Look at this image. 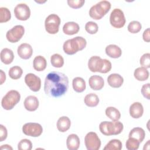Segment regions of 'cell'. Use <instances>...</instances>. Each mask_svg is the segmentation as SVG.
<instances>
[{
    "label": "cell",
    "mask_w": 150,
    "mask_h": 150,
    "mask_svg": "<svg viewBox=\"0 0 150 150\" xmlns=\"http://www.w3.org/2000/svg\"><path fill=\"white\" fill-rule=\"evenodd\" d=\"M69 88L67 76L59 71H51L45 80L44 91L50 97L57 98L63 96Z\"/></svg>",
    "instance_id": "6da1fadb"
},
{
    "label": "cell",
    "mask_w": 150,
    "mask_h": 150,
    "mask_svg": "<svg viewBox=\"0 0 150 150\" xmlns=\"http://www.w3.org/2000/svg\"><path fill=\"white\" fill-rule=\"evenodd\" d=\"M111 63L107 59H103L97 56H94L89 59L88 67L92 72L107 73L111 69Z\"/></svg>",
    "instance_id": "7a4b0ae2"
},
{
    "label": "cell",
    "mask_w": 150,
    "mask_h": 150,
    "mask_svg": "<svg viewBox=\"0 0 150 150\" xmlns=\"http://www.w3.org/2000/svg\"><path fill=\"white\" fill-rule=\"evenodd\" d=\"M87 45L86 40L81 36H76L67 40L63 44V49L65 53L72 55L79 50L84 49Z\"/></svg>",
    "instance_id": "3957f363"
},
{
    "label": "cell",
    "mask_w": 150,
    "mask_h": 150,
    "mask_svg": "<svg viewBox=\"0 0 150 150\" xmlns=\"http://www.w3.org/2000/svg\"><path fill=\"white\" fill-rule=\"evenodd\" d=\"M124 126L119 121H103L99 125L100 132L107 136L120 134L123 130Z\"/></svg>",
    "instance_id": "277c9868"
},
{
    "label": "cell",
    "mask_w": 150,
    "mask_h": 150,
    "mask_svg": "<svg viewBox=\"0 0 150 150\" xmlns=\"http://www.w3.org/2000/svg\"><path fill=\"white\" fill-rule=\"evenodd\" d=\"M111 8V4L108 1H101L92 6L89 10L90 16L95 19H101Z\"/></svg>",
    "instance_id": "5b68a950"
},
{
    "label": "cell",
    "mask_w": 150,
    "mask_h": 150,
    "mask_svg": "<svg viewBox=\"0 0 150 150\" xmlns=\"http://www.w3.org/2000/svg\"><path fill=\"white\" fill-rule=\"evenodd\" d=\"M21 99L19 93L15 90L9 91L2 98L1 105L6 110H12Z\"/></svg>",
    "instance_id": "8992f818"
},
{
    "label": "cell",
    "mask_w": 150,
    "mask_h": 150,
    "mask_svg": "<svg viewBox=\"0 0 150 150\" xmlns=\"http://www.w3.org/2000/svg\"><path fill=\"white\" fill-rule=\"evenodd\" d=\"M60 18L56 14H50L45 19V26L46 32L50 34H56L59 32Z\"/></svg>",
    "instance_id": "52a82bcc"
},
{
    "label": "cell",
    "mask_w": 150,
    "mask_h": 150,
    "mask_svg": "<svg viewBox=\"0 0 150 150\" xmlns=\"http://www.w3.org/2000/svg\"><path fill=\"white\" fill-rule=\"evenodd\" d=\"M125 16L121 9L115 8L112 10L110 16V22L111 26L115 28H121L125 25Z\"/></svg>",
    "instance_id": "ba28073f"
},
{
    "label": "cell",
    "mask_w": 150,
    "mask_h": 150,
    "mask_svg": "<svg viewBox=\"0 0 150 150\" xmlns=\"http://www.w3.org/2000/svg\"><path fill=\"white\" fill-rule=\"evenodd\" d=\"M84 143L87 150H98L101 146L100 139L94 132H89L86 134Z\"/></svg>",
    "instance_id": "9c48e42d"
},
{
    "label": "cell",
    "mask_w": 150,
    "mask_h": 150,
    "mask_svg": "<svg viewBox=\"0 0 150 150\" xmlns=\"http://www.w3.org/2000/svg\"><path fill=\"white\" fill-rule=\"evenodd\" d=\"M22 131L26 135L38 137L42 134L43 128L40 124L36 122H28L23 125Z\"/></svg>",
    "instance_id": "30bf717a"
},
{
    "label": "cell",
    "mask_w": 150,
    "mask_h": 150,
    "mask_svg": "<svg viewBox=\"0 0 150 150\" xmlns=\"http://www.w3.org/2000/svg\"><path fill=\"white\" fill-rule=\"evenodd\" d=\"M25 29L22 25H16L8 30L6 34L7 40L11 43L18 42L23 36Z\"/></svg>",
    "instance_id": "8fae6325"
},
{
    "label": "cell",
    "mask_w": 150,
    "mask_h": 150,
    "mask_svg": "<svg viewBox=\"0 0 150 150\" xmlns=\"http://www.w3.org/2000/svg\"><path fill=\"white\" fill-rule=\"evenodd\" d=\"M14 14L18 20L26 21L30 16V10L26 4L21 3L15 7Z\"/></svg>",
    "instance_id": "7c38bea8"
},
{
    "label": "cell",
    "mask_w": 150,
    "mask_h": 150,
    "mask_svg": "<svg viewBox=\"0 0 150 150\" xmlns=\"http://www.w3.org/2000/svg\"><path fill=\"white\" fill-rule=\"evenodd\" d=\"M25 82L28 87L34 92H37L40 89L41 80L33 73L27 74L25 77Z\"/></svg>",
    "instance_id": "4fadbf2b"
},
{
    "label": "cell",
    "mask_w": 150,
    "mask_h": 150,
    "mask_svg": "<svg viewBox=\"0 0 150 150\" xmlns=\"http://www.w3.org/2000/svg\"><path fill=\"white\" fill-rule=\"evenodd\" d=\"M17 52L21 58L26 60L31 57L33 53V49L29 44L23 43L18 46Z\"/></svg>",
    "instance_id": "5bb4252c"
},
{
    "label": "cell",
    "mask_w": 150,
    "mask_h": 150,
    "mask_svg": "<svg viewBox=\"0 0 150 150\" xmlns=\"http://www.w3.org/2000/svg\"><path fill=\"white\" fill-rule=\"evenodd\" d=\"M88 84L91 89L94 90H100L104 87V81L101 76L94 75L89 78Z\"/></svg>",
    "instance_id": "9a60e30c"
},
{
    "label": "cell",
    "mask_w": 150,
    "mask_h": 150,
    "mask_svg": "<svg viewBox=\"0 0 150 150\" xmlns=\"http://www.w3.org/2000/svg\"><path fill=\"white\" fill-rule=\"evenodd\" d=\"M39 104L38 98L34 96H28L24 101V107L25 109L29 111L36 110L39 107Z\"/></svg>",
    "instance_id": "2e32d148"
},
{
    "label": "cell",
    "mask_w": 150,
    "mask_h": 150,
    "mask_svg": "<svg viewBox=\"0 0 150 150\" xmlns=\"http://www.w3.org/2000/svg\"><path fill=\"white\" fill-rule=\"evenodd\" d=\"M144 113V108L141 103L135 102L129 107V114L133 118H139Z\"/></svg>",
    "instance_id": "e0dca14e"
},
{
    "label": "cell",
    "mask_w": 150,
    "mask_h": 150,
    "mask_svg": "<svg viewBox=\"0 0 150 150\" xmlns=\"http://www.w3.org/2000/svg\"><path fill=\"white\" fill-rule=\"evenodd\" d=\"M108 84L113 88L120 87L124 82L123 77L119 74L112 73L107 77Z\"/></svg>",
    "instance_id": "ac0fdd59"
},
{
    "label": "cell",
    "mask_w": 150,
    "mask_h": 150,
    "mask_svg": "<svg viewBox=\"0 0 150 150\" xmlns=\"http://www.w3.org/2000/svg\"><path fill=\"white\" fill-rule=\"evenodd\" d=\"M80 139L77 135L71 134L69 135L66 140V145L69 150H77L80 146Z\"/></svg>",
    "instance_id": "d6986e66"
},
{
    "label": "cell",
    "mask_w": 150,
    "mask_h": 150,
    "mask_svg": "<svg viewBox=\"0 0 150 150\" xmlns=\"http://www.w3.org/2000/svg\"><path fill=\"white\" fill-rule=\"evenodd\" d=\"M80 29L78 23L74 22H66L63 27V32L67 35H73L79 32Z\"/></svg>",
    "instance_id": "ffe728a7"
},
{
    "label": "cell",
    "mask_w": 150,
    "mask_h": 150,
    "mask_svg": "<svg viewBox=\"0 0 150 150\" xmlns=\"http://www.w3.org/2000/svg\"><path fill=\"white\" fill-rule=\"evenodd\" d=\"M105 53L108 56L117 59L120 57L122 54L121 48L115 45H109L105 47Z\"/></svg>",
    "instance_id": "44dd1931"
},
{
    "label": "cell",
    "mask_w": 150,
    "mask_h": 150,
    "mask_svg": "<svg viewBox=\"0 0 150 150\" xmlns=\"http://www.w3.org/2000/svg\"><path fill=\"white\" fill-rule=\"evenodd\" d=\"M1 60L5 64H11L14 59L13 52L8 48H4L1 52Z\"/></svg>",
    "instance_id": "7402d4cb"
},
{
    "label": "cell",
    "mask_w": 150,
    "mask_h": 150,
    "mask_svg": "<svg viewBox=\"0 0 150 150\" xmlns=\"http://www.w3.org/2000/svg\"><path fill=\"white\" fill-rule=\"evenodd\" d=\"M71 121L69 117L66 116H62L60 117L57 122V128L62 132L67 131L70 127Z\"/></svg>",
    "instance_id": "603a6c76"
},
{
    "label": "cell",
    "mask_w": 150,
    "mask_h": 150,
    "mask_svg": "<svg viewBox=\"0 0 150 150\" xmlns=\"http://www.w3.org/2000/svg\"><path fill=\"white\" fill-rule=\"evenodd\" d=\"M47 66L46 59L42 56H37L33 61V66L35 70L38 71H43Z\"/></svg>",
    "instance_id": "cb8c5ba5"
},
{
    "label": "cell",
    "mask_w": 150,
    "mask_h": 150,
    "mask_svg": "<svg viewBox=\"0 0 150 150\" xmlns=\"http://www.w3.org/2000/svg\"><path fill=\"white\" fill-rule=\"evenodd\" d=\"M145 137V131L140 127H135L132 128L129 133V138H134L137 139L140 143L143 141Z\"/></svg>",
    "instance_id": "d4e9b609"
},
{
    "label": "cell",
    "mask_w": 150,
    "mask_h": 150,
    "mask_svg": "<svg viewBox=\"0 0 150 150\" xmlns=\"http://www.w3.org/2000/svg\"><path fill=\"white\" fill-rule=\"evenodd\" d=\"M72 85L74 90L77 93H81L84 91L86 87L85 80L80 77H76L73 79Z\"/></svg>",
    "instance_id": "484cf974"
},
{
    "label": "cell",
    "mask_w": 150,
    "mask_h": 150,
    "mask_svg": "<svg viewBox=\"0 0 150 150\" xmlns=\"http://www.w3.org/2000/svg\"><path fill=\"white\" fill-rule=\"evenodd\" d=\"M134 76L138 81H145L149 77V71L147 69L144 67H138L135 70Z\"/></svg>",
    "instance_id": "4316f807"
},
{
    "label": "cell",
    "mask_w": 150,
    "mask_h": 150,
    "mask_svg": "<svg viewBox=\"0 0 150 150\" xmlns=\"http://www.w3.org/2000/svg\"><path fill=\"white\" fill-rule=\"evenodd\" d=\"M99 101L98 97L94 93L88 94L84 98V103L89 107H94L97 106L99 103Z\"/></svg>",
    "instance_id": "83f0119b"
},
{
    "label": "cell",
    "mask_w": 150,
    "mask_h": 150,
    "mask_svg": "<svg viewBox=\"0 0 150 150\" xmlns=\"http://www.w3.org/2000/svg\"><path fill=\"white\" fill-rule=\"evenodd\" d=\"M106 115L112 121H118L121 118L120 112L114 107H108L105 110Z\"/></svg>",
    "instance_id": "f1b7e54d"
},
{
    "label": "cell",
    "mask_w": 150,
    "mask_h": 150,
    "mask_svg": "<svg viewBox=\"0 0 150 150\" xmlns=\"http://www.w3.org/2000/svg\"><path fill=\"white\" fill-rule=\"evenodd\" d=\"M122 147V142L117 139L110 140L104 148V150H121Z\"/></svg>",
    "instance_id": "f546056e"
},
{
    "label": "cell",
    "mask_w": 150,
    "mask_h": 150,
    "mask_svg": "<svg viewBox=\"0 0 150 150\" xmlns=\"http://www.w3.org/2000/svg\"><path fill=\"white\" fill-rule=\"evenodd\" d=\"M50 62L53 67L60 68L64 64V59L60 54L55 53L50 57Z\"/></svg>",
    "instance_id": "4dcf8cb0"
},
{
    "label": "cell",
    "mask_w": 150,
    "mask_h": 150,
    "mask_svg": "<svg viewBox=\"0 0 150 150\" xmlns=\"http://www.w3.org/2000/svg\"><path fill=\"white\" fill-rule=\"evenodd\" d=\"M23 73V70L22 68L19 66H15L11 67L9 70V76L13 80H16L21 77Z\"/></svg>",
    "instance_id": "1f68e13d"
},
{
    "label": "cell",
    "mask_w": 150,
    "mask_h": 150,
    "mask_svg": "<svg viewBox=\"0 0 150 150\" xmlns=\"http://www.w3.org/2000/svg\"><path fill=\"white\" fill-rule=\"evenodd\" d=\"M11 13L10 11L5 7L0 8V23L6 22L11 19Z\"/></svg>",
    "instance_id": "d6a6232c"
},
{
    "label": "cell",
    "mask_w": 150,
    "mask_h": 150,
    "mask_svg": "<svg viewBox=\"0 0 150 150\" xmlns=\"http://www.w3.org/2000/svg\"><path fill=\"white\" fill-rule=\"evenodd\" d=\"M128 30L131 33H138L142 29L141 23L137 21H133L129 22L127 27Z\"/></svg>",
    "instance_id": "836d02e7"
},
{
    "label": "cell",
    "mask_w": 150,
    "mask_h": 150,
    "mask_svg": "<svg viewBox=\"0 0 150 150\" xmlns=\"http://www.w3.org/2000/svg\"><path fill=\"white\" fill-rule=\"evenodd\" d=\"M140 142L134 138H129L125 143V146L128 150H137L139 146Z\"/></svg>",
    "instance_id": "e575fe53"
},
{
    "label": "cell",
    "mask_w": 150,
    "mask_h": 150,
    "mask_svg": "<svg viewBox=\"0 0 150 150\" xmlns=\"http://www.w3.org/2000/svg\"><path fill=\"white\" fill-rule=\"evenodd\" d=\"M85 29L87 33L91 35L95 34L98 30V26L97 24L93 21H89L86 23L85 25Z\"/></svg>",
    "instance_id": "d590c367"
},
{
    "label": "cell",
    "mask_w": 150,
    "mask_h": 150,
    "mask_svg": "<svg viewBox=\"0 0 150 150\" xmlns=\"http://www.w3.org/2000/svg\"><path fill=\"white\" fill-rule=\"evenodd\" d=\"M32 148V142L28 139H23L18 144V149L19 150H30Z\"/></svg>",
    "instance_id": "8d00e7d4"
},
{
    "label": "cell",
    "mask_w": 150,
    "mask_h": 150,
    "mask_svg": "<svg viewBox=\"0 0 150 150\" xmlns=\"http://www.w3.org/2000/svg\"><path fill=\"white\" fill-rule=\"evenodd\" d=\"M140 64L146 68L150 67V54L149 53L144 54L140 58Z\"/></svg>",
    "instance_id": "74e56055"
},
{
    "label": "cell",
    "mask_w": 150,
    "mask_h": 150,
    "mask_svg": "<svg viewBox=\"0 0 150 150\" xmlns=\"http://www.w3.org/2000/svg\"><path fill=\"white\" fill-rule=\"evenodd\" d=\"M67 4L73 9H78L82 7L85 3L84 0H68Z\"/></svg>",
    "instance_id": "f35d334b"
},
{
    "label": "cell",
    "mask_w": 150,
    "mask_h": 150,
    "mask_svg": "<svg viewBox=\"0 0 150 150\" xmlns=\"http://www.w3.org/2000/svg\"><path fill=\"white\" fill-rule=\"evenodd\" d=\"M149 83L145 84L142 86L141 88V93L143 96L147 98L148 100L150 99V89H149Z\"/></svg>",
    "instance_id": "ab89813d"
},
{
    "label": "cell",
    "mask_w": 150,
    "mask_h": 150,
    "mask_svg": "<svg viewBox=\"0 0 150 150\" xmlns=\"http://www.w3.org/2000/svg\"><path fill=\"white\" fill-rule=\"evenodd\" d=\"M8 132L6 127L3 125H0V141H4L7 138Z\"/></svg>",
    "instance_id": "60d3db41"
},
{
    "label": "cell",
    "mask_w": 150,
    "mask_h": 150,
    "mask_svg": "<svg viewBox=\"0 0 150 150\" xmlns=\"http://www.w3.org/2000/svg\"><path fill=\"white\" fill-rule=\"evenodd\" d=\"M149 33H150V29L149 28H147L143 32V35H142L143 40L146 42H149V41H150Z\"/></svg>",
    "instance_id": "b9f144b4"
},
{
    "label": "cell",
    "mask_w": 150,
    "mask_h": 150,
    "mask_svg": "<svg viewBox=\"0 0 150 150\" xmlns=\"http://www.w3.org/2000/svg\"><path fill=\"white\" fill-rule=\"evenodd\" d=\"M6 80V75L5 73L2 71V70H1V84H2Z\"/></svg>",
    "instance_id": "7bdbcfd3"
},
{
    "label": "cell",
    "mask_w": 150,
    "mask_h": 150,
    "mask_svg": "<svg viewBox=\"0 0 150 150\" xmlns=\"http://www.w3.org/2000/svg\"><path fill=\"white\" fill-rule=\"evenodd\" d=\"M1 149H11V150H12V148L9 146V145L8 144H5V145H2L1 146Z\"/></svg>",
    "instance_id": "ee69618b"
}]
</instances>
